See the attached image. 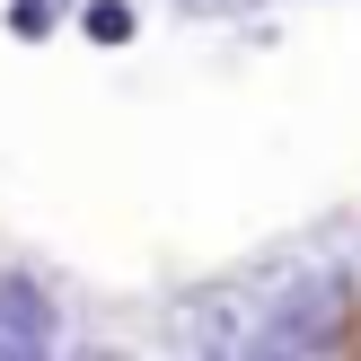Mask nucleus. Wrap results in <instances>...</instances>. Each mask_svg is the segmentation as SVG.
<instances>
[{
    "label": "nucleus",
    "mask_w": 361,
    "mask_h": 361,
    "mask_svg": "<svg viewBox=\"0 0 361 361\" xmlns=\"http://www.w3.org/2000/svg\"><path fill=\"white\" fill-rule=\"evenodd\" d=\"M80 27L97 35V44H133V9H123V0H88V9H80Z\"/></svg>",
    "instance_id": "f257e3e1"
},
{
    "label": "nucleus",
    "mask_w": 361,
    "mask_h": 361,
    "mask_svg": "<svg viewBox=\"0 0 361 361\" xmlns=\"http://www.w3.org/2000/svg\"><path fill=\"white\" fill-rule=\"evenodd\" d=\"M53 9L62 0H9V35H53Z\"/></svg>",
    "instance_id": "f03ea898"
},
{
    "label": "nucleus",
    "mask_w": 361,
    "mask_h": 361,
    "mask_svg": "<svg viewBox=\"0 0 361 361\" xmlns=\"http://www.w3.org/2000/svg\"><path fill=\"white\" fill-rule=\"evenodd\" d=\"M185 9H194V18H238L247 0H185Z\"/></svg>",
    "instance_id": "7ed1b4c3"
}]
</instances>
